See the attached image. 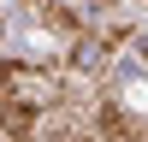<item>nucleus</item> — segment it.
<instances>
[{
  "instance_id": "obj_2",
  "label": "nucleus",
  "mask_w": 148,
  "mask_h": 142,
  "mask_svg": "<svg viewBox=\"0 0 148 142\" xmlns=\"http://www.w3.org/2000/svg\"><path fill=\"white\" fill-rule=\"evenodd\" d=\"M0 142H12V136H6V124H0Z\"/></svg>"
},
{
  "instance_id": "obj_1",
  "label": "nucleus",
  "mask_w": 148,
  "mask_h": 142,
  "mask_svg": "<svg viewBox=\"0 0 148 142\" xmlns=\"http://www.w3.org/2000/svg\"><path fill=\"white\" fill-rule=\"evenodd\" d=\"M6 71H12V59H0V83H6Z\"/></svg>"
}]
</instances>
